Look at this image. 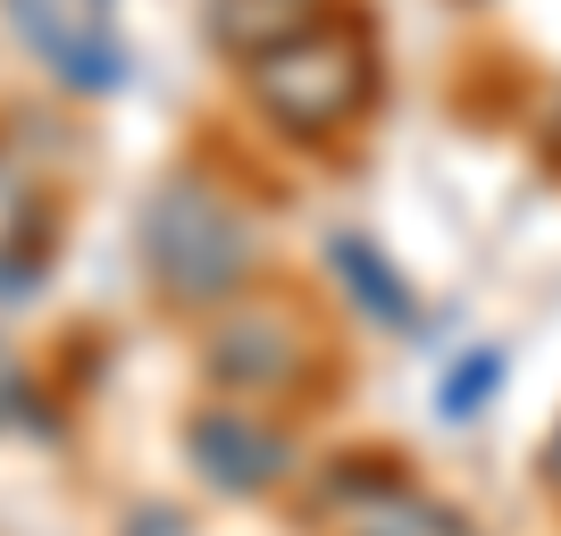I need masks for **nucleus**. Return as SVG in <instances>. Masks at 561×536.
I'll return each mask as SVG.
<instances>
[{"mask_svg": "<svg viewBox=\"0 0 561 536\" xmlns=\"http://www.w3.org/2000/svg\"><path fill=\"white\" fill-rule=\"evenodd\" d=\"M9 34L50 68V84L68 93H117L126 84V43H117L110 0H0Z\"/></svg>", "mask_w": 561, "mask_h": 536, "instance_id": "nucleus-3", "label": "nucleus"}, {"mask_svg": "<svg viewBox=\"0 0 561 536\" xmlns=\"http://www.w3.org/2000/svg\"><path fill=\"white\" fill-rule=\"evenodd\" d=\"M243 93H252V110L268 117L277 135L328 142V135H344L352 117L369 110V93H377V50H369L360 25L319 18L310 34L260 50L252 68H243Z\"/></svg>", "mask_w": 561, "mask_h": 536, "instance_id": "nucleus-1", "label": "nucleus"}, {"mask_svg": "<svg viewBox=\"0 0 561 536\" xmlns=\"http://www.w3.org/2000/svg\"><path fill=\"white\" fill-rule=\"evenodd\" d=\"M494 377H503V352H478V361L453 377V402H445V411H453V420H469V411H478V395H486Z\"/></svg>", "mask_w": 561, "mask_h": 536, "instance_id": "nucleus-10", "label": "nucleus"}, {"mask_svg": "<svg viewBox=\"0 0 561 536\" xmlns=\"http://www.w3.org/2000/svg\"><path fill=\"white\" fill-rule=\"evenodd\" d=\"M335 260H344V277H352V294H360V303H377L386 319H411V303H402V285L386 277V260H377L369 243H335Z\"/></svg>", "mask_w": 561, "mask_h": 536, "instance_id": "nucleus-9", "label": "nucleus"}, {"mask_svg": "<svg viewBox=\"0 0 561 536\" xmlns=\"http://www.w3.org/2000/svg\"><path fill=\"white\" fill-rule=\"evenodd\" d=\"M294 361H302V344H294V327H285L277 310H243V319H227L210 335V377L234 386V395H268V386H285Z\"/></svg>", "mask_w": 561, "mask_h": 536, "instance_id": "nucleus-4", "label": "nucleus"}, {"mask_svg": "<svg viewBox=\"0 0 561 536\" xmlns=\"http://www.w3.org/2000/svg\"><path fill=\"white\" fill-rule=\"evenodd\" d=\"M25 243H34V176L0 151V269H25Z\"/></svg>", "mask_w": 561, "mask_h": 536, "instance_id": "nucleus-8", "label": "nucleus"}, {"mask_svg": "<svg viewBox=\"0 0 561 536\" xmlns=\"http://www.w3.org/2000/svg\"><path fill=\"white\" fill-rule=\"evenodd\" d=\"M25 402V377H18V352L0 344V420H9V411H18Z\"/></svg>", "mask_w": 561, "mask_h": 536, "instance_id": "nucleus-11", "label": "nucleus"}, {"mask_svg": "<svg viewBox=\"0 0 561 536\" xmlns=\"http://www.w3.org/2000/svg\"><path fill=\"white\" fill-rule=\"evenodd\" d=\"M553 487H561V436H553Z\"/></svg>", "mask_w": 561, "mask_h": 536, "instance_id": "nucleus-12", "label": "nucleus"}, {"mask_svg": "<svg viewBox=\"0 0 561 536\" xmlns=\"http://www.w3.org/2000/svg\"><path fill=\"white\" fill-rule=\"evenodd\" d=\"M193 461H202L210 487H268L285 469V444L268 436L252 411L227 402V411H202V420H193Z\"/></svg>", "mask_w": 561, "mask_h": 536, "instance_id": "nucleus-5", "label": "nucleus"}, {"mask_svg": "<svg viewBox=\"0 0 561 536\" xmlns=\"http://www.w3.org/2000/svg\"><path fill=\"white\" fill-rule=\"evenodd\" d=\"M352 536H469V520L427 503L420 487L377 478V487H352Z\"/></svg>", "mask_w": 561, "mask_h": 536, "instance_id": "nucleus-7", "label": "nucleus"}, {"mask_svg": "<svg viewBox=\"0 0 561 536\" xmlns=\"http://www.w3.org/2000/svg\"><path fill=\"white\" fill-rule=\"evenodd\" d=\"M328 18V0H210V43L234 50L243 68H252L260 50L294 43V34H310V25Z\"/></svg>", "mask_w": 561, "mask_h": 536, "instance_id": "nucleus-6", "label": "nucleus"}, {"mask_svg": "<svg viewBox=\"0 0 561 536\" xmlns=\"http://www.w3.org/2000/svg\"><path fill=\"white\" fill-rule=\"evenodd\" d=\"M142 260H151V277L160 294L176 303H218L243 285V260H252V235H243V210H234L227 193L185 168V176H168L151 193V210H142Z\"/></svg>", "mask_w": 561, "mask_h": 536, "instance_id": "nucleus-2", "label": "nucleus"}]
</instances>
